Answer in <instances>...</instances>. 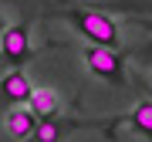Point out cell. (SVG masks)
<instances>
[{
  "label": "cell",
  "instance_id": "obj_1",
  "mask_svg": "<svg viewBox=\"0 0 152 142\" xmlns=\"http://www.w3.org/2000/svg\"><path fill=\"white\" fill-rule=\"evenodd\" d=\"M58 17H64L88 44H98V48H118L122 44L118 24L98 7H68V10H58Z\"/></svg>",
  "mask_w": 152,
  "mask_h": 142
},
{
  "label": "cell",
  "instance_id": "obj_2",
  "mask_svg": "<svg viewBox=\"0 0 152 142\" xmlns=\"http://www.w3.org/2000/svg\"><path fill=\"white\" fill-rule=\"evenodd\" d=\"M34 58V48H31V27L27 24H10L0 34V64L7 68H20Z\"/></svg>",
  "mask_w": 152,
  "mask_h": 142
},
{
  "label": "cell",
  "instance_id": "obj_3",
  "mask_svg": "<svg viewBox=\"0 0 152 142\" xmlns=\"http://www.w3.org/2000/svg\"><path fill=\"white\" fill-rule=\"evenodd\" d=\"M85 64L95 78H105V81H112L118 88L125 85V61L118 54V48H98V44H91V48H85Z\"/></svg>",
  "mask_w": 152,
  "mask_h": 142
},
{
  "label": "cell",
  "instance_id": "obj_4",
  "mask_svg": "<svg viewBox=\"0 0 152 142\" xmlns=\"http://www.w3.org/2000/svg\"><path fill=\"white\" fill-rule=\"evenodd\" d=\"M37 122L41 119L31 112V105H14V108L4 115V132L14 142H27L34 135V129H37Z\"/></svg>",
  "mask_w": 152,
  "mask_h": 142
},
{
  "label": "cell",
  "instance_id": "obj_5",
  "mask_svg": "<svg viewBox=\"0 0 152 142\" xmlns=\"http://www.w3.org/2000/svg\"><path fill=\"white\" fill-rule=\"evenodd\" d=\"M31 91H34V85H31V78L24 75L20 68H10L4 78H0V98L10 102V105H27Z\"/></svg>",
  "mask_w": 152,
  "mask_h": 142
},
{
  "label": "cell",
  "instance_id": "obj_6",
  "mask_svg": "<svg viewBox=\"0 0 152 142\" xmlns=\"http://www.w3.org/2000/svg\"><path fill=\"white\" fill-rule=\"evenodd\" d=\"M27 105H31V112L37 115V119H54V115L61 112V98H58L54 88H34Z\"/></svg>",
  "mask_w": 152,
  "mask_h": 142
},
{
  "label": "cell",
  "instance_id": "obj_7",
  "mask_svg": "<svg viewBox=\"0 0 152 142\" xmlns=\"http://www.w3.org/2000/svg\"><path fill=\"white\" fill-rule=\"evenodd\" d=\"M125 119H129V125L135 129L139 135H145V139L152 142V102H149V98H145V102H135V108L125 115Z\"/></svg>",
  "mask_w": 152,
  "mask_h": 142
},
{
  "label": "cell",
  "instance_id": "obj_8",
  "mask_svg": "<svg viewBox=\"0 0 152 142\" xmlns=\"http://www.w3.org/2000/svg\"><path fill=\"white\" fill-rule=\"evenodd\" d=\"M95 7H118V10H139V14H152V0H115V4H95Z\"/></svg>",
  "mask_w": 152,
  "mask_h": 142
},
{
  "label": "cell",
  "instance_id": "obj_9",
  "mask_svg": "<svg viewBox=\"0 0 152 142\" xmlns=\"http://www.w3.org/2000/svg\"><path fill=\"white\" fill-rule=\"evenodd\" d=\"M4 27H7V24H4V17H0V34H4Z\"/></svg>",
  "mask_w": 152,
  "mask_h": 142
}]
</instances>
